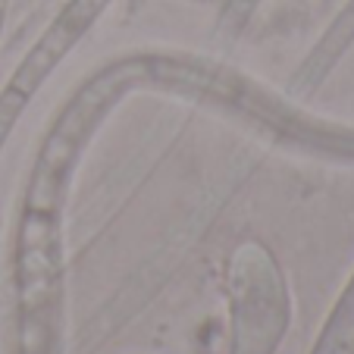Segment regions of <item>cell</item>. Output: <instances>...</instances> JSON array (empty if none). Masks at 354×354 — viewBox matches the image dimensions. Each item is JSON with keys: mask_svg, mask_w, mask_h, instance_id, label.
Returning a JSON list of instances; mask_svg holds the SVG:
<instances>
[{"mask_svg": "<svg viewBox=\"0 0 354 354\" xmlns=\"http://www.w3.org/2000/svg\"><path fill=\"white\" fill-rule=\"evenodd\" d=\"M310 354H354V273L342 288L335 308L329 310Z\"/></svg>", "mask_w": 354, "mask_h": 354, "instance_id": "6da1fadb", "label": "cell"}]
</instances>
